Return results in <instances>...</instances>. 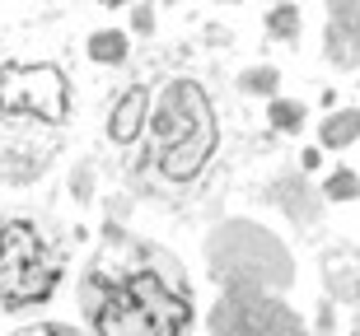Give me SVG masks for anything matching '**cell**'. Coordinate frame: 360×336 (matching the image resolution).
<instances>
[{
	"mask_svg": "<svg viewBox=\"0 0 360 336\" xmlns=\"http://www.w3.org/2000/svg\"><path fill=\"white\" fill-rule=\"evenodd\" d=\"M160 75H146V121L136 145L122 154V177L131 196L164 210H197L215 201L239 163V112L220 75L192 56H160Z\"/></svg>",
	"mask_w": 360,
	"mask_h": 336,
	"instance_id": "cell-1",
	"label": "cell"
},
{
	"mask_svg": "<svg viewBox=\"0 0 360 336\" xmlns=\"http://www.w3.org/2000/svg\"><path fill=\"white\" fill-rule=\"evenodd\" d=\"M89 336H192L197 290L183 257L117 224L89 253L75 285Z\"/></svg>",
	"mask_w": 360,
	"mask_h": 336,
	"instance_id": "cell-2",
	"label": "cell"
},
{
	"mask_svg": "<svg viewBox=\"0 0 360 336\" xmlns=\"http://www.w3.org/2000/svg\"><path fill=\"white\" fill-rule=\"evenodd\" d=\"M70 75L52 61H5L0 66V182H38L66 145Z\"/></svg>",
	"mask_w": 360,
	"mask_h": 336,
	"instance_id": "cell-3",
	"label": "cell"
},
{
	"mask_svg": "<svg viewBox=\"0 0 360 336\" xmlns=\"http://www.w3.org/2000/svg\"><path fill=\"white\" fill-rule=\"evenodd\" d=\"M70 267V243L33 210L0 215V313H33L52 304Z\"/></svg>",
	"mask_w": 360,
	"mask_h": 336,
	"instance_id": "cell-4",
	"label": "cell"
},
{
	"mask_svg": "<svg viewBox=\"0 0 360 336\" xmlns=\"http://www.w3.org/2000/svg\"><path fill=\"white\" fill-rule=\"evenodd\" d=\"M323 56H328L337 70L360 66V0H328Z\"/></svg>",
	"mask_w": 360,
	"mask_h": 336,
	"instance_id": "cell-5",
	"label": "cell"
},
{
	"mask_svg": "<svg viewBox=\"0 0 360 336\" xmlns=\"http://www.w3.org/2000/svg\"><path fill=\"white\" fill-rule=\"evenodd\" d=\"M262 28H267V38L281 42V47H300V38H304V14H300L295 0H267Z\"/></svg>",
	"mask_w": 360,
	"mask_h": 336,
	"instance_id": "cell-6",
	"label": "cell"
},
{
	"mask_svg": "<svg viewBox=\"0 0 360 336\" xmlns=\"http://www.w3.org/2000/svg\"><path fill=\"white\" fill-rule=\"evenodd\" d=\"M84 52H89L94 66H127V61H131V33H122V28H98V33H89Z\"/></svg>",
	"mask_w": 360,
	"mask_h": 336,
	"instance_id": "cell-7",
	"label": "cell"
},
{
	"mask_svg": "<svg viewBox=\"0 0 360 336\" xmlns=\"http://www.w3.org/2000/svg\"><path fill=\"white\" fill-rule=\"evenodd\" d=\"M360 140V108H337L333 117H323L319 126V145L333 149V154H342V149H351Z\"/></svg>",
	"mask_w": 360,
	"mask_h": 336,
	"instance_id": "cell-8",
	"label": "cell"
},
{
	"mask_svg": "<svg viewBox=\"0 0 360 336\" xmlns=\"http://www.w3.org/2000/svg\"><path fill=\"white\" fill-rule=\"evenodd\" d=\"M323 285H328V295L351 304L356 299V281H351V248L347 243H337L333 253L323 257Z\"/></svg>",
	"mask_w": 360,
	"mask_h": 336,
	"instance_id": "cell-9",
	"label": "cell"
},
{
	"mask_svg": "<svg viewBox=\"0 0 360 336\" xmlns=\"http://www.w3.org/2000/svg\"><path fill=\"white\" fill-rule=\"evenodd\" d=\"M304 121H309V108L300 103V98H267V126L276 135H300L304 131Z\"/></svg>",
	"mask_w": 360,
	"mask_h": 336,
	"instance_id": "cell-10",
	"label": "cell"
},
{
	"mask_svg": "<svg viewBox=\"0 0 360 336\" xmlns=\"http://www.w3.org/2000/svg\"><path fill=\"white\" fill-rule=\"evenodd\" d=\"M239 94H248V98H276L281 94V70L276 66H248L239 75Z\"/></svg>",
	"mask_w": 360,
	"mask_h": 336,
	"instance_id": "cell-11",
	"label": "cell"
},
{
	"mask_svg": "<svg viewBox=\"0 0 360 336\" xmlns=\"http://www.w3.org/2000/svg\"><path fill=\"white\" fill-rule=\"evenodd\" d=\"M356 191H360V177H356V168H347V163L323 177V201H333V206L356 201Z\"/></svg>",
	"mask_w": 360,
	"mask_h": 336,
	"instance_id": "cell-12",
	"label": "cell"
},
{
	"mask_svg": "<svg viewBox=\"0 0 360 336\" xmlns=\"http://www.w3.org/2000/svg\"><path fill=\"white\" fill-rule=\"evenodd\" d=\"M10 336H89V332H80L70 323H24V327H14Z\"/></svg>",
	"mask_w": 360,
	"mask_h": 336,
	"instance_id": "cell-13",
	"label": "cell"
},
{
	"mask_svg": "<svg viewBox=\"0 0 360 336\" xmlns=\"http://www.w3.org/2000/svg\"><path fill=\"white\" fill-rule=\"evenodd\" d=\"M155 28H160L155 5H131V38H155Z\"/></svg>",
	"mask_w": 360,
	"mask_h": 336,
	"instance_id": "cell-14",
	"label": "cell"
},
{
	"mask_svg": "<svg viewBox=\"0 0 360 336\" xmlns=\"http://www.w3.org/2000/svg\"><path fill=\"white\" fill-rule=\"evenodd\" d=\"M89 177H94V163L84 159L80 168H75V182H70V196H75L80 206H89V201H94V191H89Z\"/></svg>",
	"mask_w": 360,
	"mask_h": 336,
	"instance_id": "cell-15",
	"label": "cell"
},
{
	"mask_svg": "<svg viewBox=\"0 0 360 336\" xmlns=\"http://www.w3.org/2000/svg\"><path fill=\"white\" fill-rule=\"evenodd\" d=\"M103 10H122V5H131V0H98Z\"/></svg>",
	"mask_w": 360,
	"mask_h": 336,
	"instance_id": "cell-16",
	"label": "cell"
},
{
	"mask_svg": "<svg viewBox=\"0 0 360 336\" xmlns=\"http://www.w3.org/2000/svg\"><path fill=\"white\" fill-rule=\"evenodd\" d=\"M155 5H183V0H155Z\"/></svg>",
	"mask_w": 360,
	"mask_h": 336,
	"instance_id": "cell-17",
	"label": "cell"
},
{
	"mask_svg": "<svg viewBox=\"0 0 360 336\" xmlns=\"http://www.w3.org/2000/svg\"><path fill=\"white\" fill-rule=\"evenodd\" d=\"M215 5H243V0H215Z\"/></svg>",
	"mask_w": 360,
	"mask_h": 336,
	"instance_id": "cell-18",
	"label": "cell"
},
{
	"mask_svg": "<svg viewBox=\"0 0 360 336\" xmlns=\"http://www.w3.org/2000/svg\"><path fill=\"white\" fill-rule=\"evenodd\" d=\"M351 336H356V332H351Z\"/></svg>",
	"mask_w": 360,
	"mask_h": 336,
	"instance_id": "cell-19",
	"label": "cell"
}]
</instances>
